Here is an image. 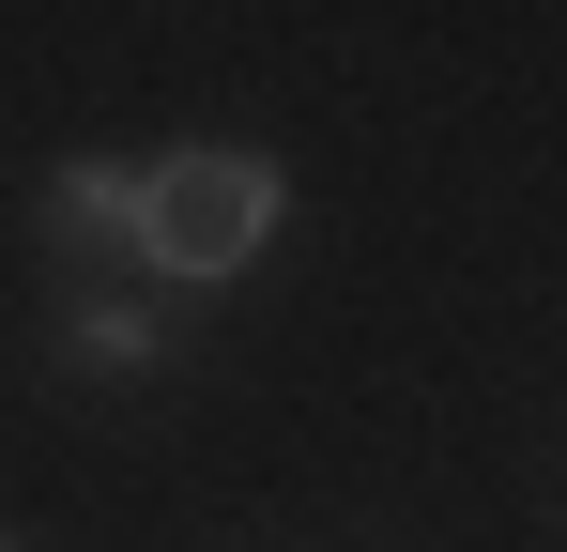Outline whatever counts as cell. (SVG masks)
<instances>
[{
	"instance_id": "cell-1",
	"label": "cell",
	"mask_w": 567,
	"mask_h": 552,
	"mask_svg": "<svg viewBox=\"0 0 567 552\" xmlns=\"http://www.w3.org/2000/svg\"><path fill=\"white\" fill-rule=\"evenodd\" d=\"M261 231H277V170H261L246 139H199V154H154V170H138V276H154V292L246 276Z\"/></svg>"
},
{
	"instance_id": "cell-2",
	"label": "cell",
	"mask_w": 567,
	"mask_h": 552,
	"mask_svg": "<svg viewBox=\"0 0 567 552\" xmlns=\"http://www.w3.org/2000/svg\"><path fill=\"white\" fill-rule=\"evenodd\" d=\"M47 246H62V262L138 246V170H62V184H47Z\"/></svg>"
},
{
	"instance_id": "cell-3",
	"label": "cell",
	"mask_w": 567,
	"mask_h": 552,
	"mask_svg": "<svg viewBox=\"0 0 567 552\" xmlns=\"http://www.w3.org/2000/svg\"><path fill=\"white\" fill-rule=\"evenodd\" d=\"M154 338H169V307H138V292H93V307L62 323V354H78V368H138Z\"/></svg>"
}]
</instances>
